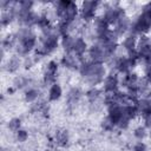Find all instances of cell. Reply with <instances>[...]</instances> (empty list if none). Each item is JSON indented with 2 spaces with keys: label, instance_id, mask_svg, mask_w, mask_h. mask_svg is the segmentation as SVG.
<instances>
[{
  "label": "cell",
  "instance_id": "obj_1",
  "mask_svg": "<svg viewBox=\"0 0 151 151\" xmlns=\"http://www.w3.org/2000/svg\"><path fill=\"white\" fill-rule=\"evenodd\" d=\"M61 93H63V91H61L60 85L55 83L47 90V98L50 101H54L61 97Z\"/></svg>",
  "mask_w": 151,
  "mask_h": 151
},
{
  "label": "cell",
  "instance_id": "obj_2",
  "mask_svg": "<svg viewBox=\"0 0 151 151\" xmlns=\"http://www.w3.org/2000/svg\"><path fill=\"white\" fill-rule=\"evenodd\" d=\"M21 127V122L19 118H12L9 122H8V129L12 131V132H18Z\"/></svg>",
  "mask_w": 151,
  "mask_h": 151
},
{
  "label": "cell",
  "instance_id": "obj_3",
  "mask_svg": "<svg viewBox=\"0 0 151 151\" xmlns=\"http://www.w3.org/2000/svg\"><path fill=\"white\" fill-rule=\"evenodd\" d=\"M15 137H17V140L20 142V143H24L28 139V132L26 130H22L20 129L18 132H15Z\"/></svg>",
  "mask_w": 151,
  "mask_h": 151
}]
</instances>
